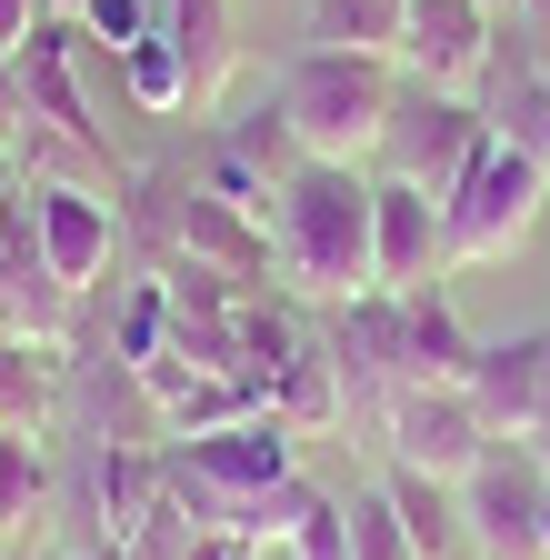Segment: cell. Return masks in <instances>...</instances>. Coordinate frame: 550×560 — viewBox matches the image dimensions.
<instances>
[{
	"mask_svg": "<svg viewBox=\"0 0 550 560\" xmlns=\"http://www.w3.org/2000/svg\"><path fill=\"white\" fill-rule=\"evenodd\" d=\"M180 560H260V550H250V540H231V530H190V550H180Z\"/></svg>",
	"mask_w": 550,
	"mask_h": 560,
	"instance_id": "603a6c76",
	"label": "cell"
},
{
	"mask_svg": "<svg viewBox=\"0 0 550 560\" xmlns=\"http://www.w3.org/2000/svg\"><path fill=\"white\" fill-rule=\"evenodd\" d=\"M540 560H550V511H540Z\"/></svg>",
	"mask_w": 550,
	"mask_h": 560,
	"instance_id": "484cf974",
	"label": "cell"
},
{
	"mask_svg": "<svg viewBox=\"0 0 550 560\" xmlns=\"http://www.w3.org/2000/svg\"><path fill=\"white\" fill-rule=\"evenodd\" d=\"M381 490H390V511H400V530H410V550H421V560H460V550H470V540H460V490H450V480L390 460Z\"/></svg>",
	"mask_w": 550,
	"mask_h": 560,
	"instance_id": "5bb4252c",
	"label": "cell"
},
{
	"mask_svg": "<svg viewBox=\"0 0 550 560\" xmlns=\"http://www.w3.org/2000/svg\"><path fill=\"white\" fill-rule=\"evenodd\" d=\"M540 511H550V470L530 441H491V460H480L460 480V540L480 560H540Z\"/></svg>",
	"mask_w": 550,
	"mask_h": 560,
	"instance_id": "5b68a950",
	"label": "cell"
},
{
	"mask_svg": "<svg viewBox=\"0 0 550 560\" xmlns=\"http://www.w3.org/2000/svg\"><path fill=\"white\" fill-rule=\"evenodd\" d=\"M71 320H81V291L40 260L31 180H21V200L0 210V340H40V350H60V340H71Z\"/></svg>",
	"mask_w": 550,
	"mask_h": 560,
	"instance_id": "ba28073f",
	"label": "cell"
},
{
	"mask_svg": "<svg viewBox=\"0 0 550 560\" xmlns=\"http://www.w3.org/2000/svg\"><path fill=\"white\" fill-rule=\"evenodd\" d=\"M400 11L410 0H311V50H371V60H400Z\"/></svg>",
	"mask_w": 550,
	"mask_h": 560,
	"instance_id": "9a60e30c",
	"label": "cell"
},
{
	"mask_svg": "<svg viewBox=\"0 0 550 560\" xmlns=\"http://www.w3.org/2000/svg\"><path fill=\"white\" fill-rule=\"evenodd\" d=\"M291 560H351V501H330V490L301 480V511H291Z\"/></svg>",
	"mask_w": 550,
	"mask_h": 560,
	"instance_id": "d6986e66",
	"label": "cell"
},
{
	"mask_svg": "<svg viewBox=\"0 0 550 560\" xmlns=\"http://www.w3.org/2000/svg\"><path fill=\"white\" fill-rule=\"evenodd\" d=\"M491 60H501V11H491V0H410V11H400V81L480 91Z\"/></svg>",
	"mask_w": 550,
	"mask_h": 560,
	"instance_id": "8992f818",
	"label": "cell"
},
{
	"mask_svg": "<svg viewBox=\"0 0 550 560\" xmlns=\"http://www.w3.org/2000/svg\"><path fill=\"white\" fill-rule=\"evenodd\" d=\"M11 540H21V530H11V521H0V560H11Z\"/></svg>",
	"mask_w": 550,
	"mask_h": 560,
	"instance_id": "d4e9b609",
	"label": "cell"
},
{
	"mask_svg": "<svg viewBox=\"0 0 550 560\" xmlns=\"http://www.w3.org/2000/svg\"><path fill=\"white\" fill-rule=\"evenodd\" d=\"M270 270L291 280L301 301L351 311L371 301V171L351 161H301L281 190H270Z\"/></svg>",
	"mask_w": 550,
	"mask_h": 560,
	"instance_id": "6da1fadb",
	"label": "cell"
},
{
	"mask_svg": "<svg viewBox=\"0 0 550 560\" xmlns=\"http://www.w3.org/2000/svg\"><path fill=\"white\" fill-rule=\"evenodd\" d=\"M540 200H550V161L530 151V140L491 130L480 140V161L460 171L450 210H441V260L450 270H480V260H511L540 221Z\"/></svg>",
	"mask_w": 550,
	"mask_h": 560,
	"instance_id": "3957f363",
	"label": "cell"
},
{
	"mask_svg": "<svg viewBox=\"0 0 550 560\" xmlns=\"http://www.w3.org/2000/svg\"><path fill=\"white\" fill-rule=\"evenodd\" d=\"M50 501V460H40V431H0V521L31 530V511Z\"/></svg>",
	"mask_w": 550,
	"mask_h": 560,
	"instance_id": "ac0fdd59",
	"label": "cell"
},
{
	"mask_svg": "<svg viewBox=\"0 0 550 560\" xmlns=\"http://www.w3.org/2000/svg\"><path fill=\"white\" fill-rule=\"evenodd\" d=\"M270 101H281L301 161H351V171H371V161H381V130H390V110H400V60H371V50H301Z\"/></svg>",
	"mask_w": 550,
	"mask_h": 560,
	"instance_id": "7a4b0ae2",
	"label": "cell"
},
{
	"mask_svg": "<svg viewBox=\"0 0 550 560\" xmlns=\"http://www.w3.org/2000/svg\"><path fill=\"white\" fill-rule=\"evenodd\" d=\"M260 410L281 420L291 441H320V431H340V420H351V381H340V350H330L320 330H301V340H291V361L270 371Z\"/></svg>",
	"mask_w": 550,
	"mask_h": 560,
	"instance_id": "4fadbf2b",
	"label": "cell"
},
{
	"mask_svg": "<svg viewBox=\"0 0 550 560\" xmlns=\"http://www.w3.org/2000/svg\"><path fill=\"white\" fill-rule=\"evenodd\" d=\"M31 221H40V260L91 301V280L120 250V200H101V190H31Z\"/></svg>",
	"mask_w": 550,
	"mask_h": 560,
	"instance_id": "8fae6325",
	"label": "cell"
},
{
	"mask_svg": "<svg viewBox=\"0 0 550 560\" xmlns=\"http://www.w3.org/2000/svg\"><path fill=\"white\" fill-rule=\"evenodd\" d=\"M161 40L190 70V110H221L241 81V0H161Z\"/></svg>",
	"mask_w": 550,
	"mask_h": 560,
	"instance_id": "7c38bea8",
	"label": "cell"
},
{
	"mask_svg": "<svg viewBox=\"0 0 550 560\" xmlns=\"http://www.w3.org/2000/svg\"><path fill=\"white\" fill-rule=\"evenodd\" d=\"M371 280L381 291H431V280H450L441 200L410 190V180H381V171H371Z\"/></svg>",
	"mask_w": 550,
	"mask_h": 560,
	"instance_id": "30bf717a",
	"label": "cell"
},
{
	"mask_svg": "<svg viewBox=\"0 0 550 560\" xmlns=\"http://www.w3.org/2000/svg\"><path fill=\"white\" fill-rule=\"evenodd\" d=\"M480 140H491V110H480L470 91H421V81H400V110L381 130V180H410V190H431L450 210L460 171L480 161Z\"/></svg>",
	"mask_w": 550,
	"mask_h": 560,
	"instance_id": "277c9868",
	"label": "cell"
},
{
	"mask_svg": "<svg viewBox=\"0 0 550 560\" xmlns=\"http://www.w3.org/2000/svg\"><path fill=\"white\" fill-rule=\"evenodd\" d=\"M50 410H60V350L0 340V431H40Z\"/></svg>",
	"mask_w": 550,
	"mask_h": 560,
	"instance_id": "2e32d148",
	"label": "cell"
},
{
	"mask_svg": "<svg viewBox=\"0 0 550 560\" xmlns=\"http://www.w3.org/2000/svg\"><path fill=\"white\" fill-rule=\"evenodd\" d=\"M151 21H161L151 0H71V31H81L91 50H110V60H120L130 40H151Z\"/></svg>",
	"mask_w": 550,
	"mask_h": 560,
	"instance_id": "44dd1931",
	"label": "cell"
},
{
	"mask_svg": "<svg viewBox=\"0 0 550 560\" xmlns=\"http://www.w3.org/2000/svg\"><path fill=\"white\" fill-rule=\"evenodd\" d=\"M11 200H21V151L0 140V210H11Z\"/></svg>",
	"mask_w": 550,
	"mask_h": 560,
	"instance_id": "cb8c5ba5",
	"label": "cell"
},
{
	"mask_svg": "<svg viewBox=\"0 0 550 560\" xmlns=\"http://www.w3.org/2000/svg\"><path fill=\"white\" fill-rule=\"evenodd\" d=\"M351 560H421L410 550V530H400V511H390V490L371 480V490H351Z\"/></svg>",
	"mask_w": 550,
	"mask_h": 560,
	"instance_id": "ffe728a7",
	"label": "cell"
},
{
	"mask_svg": "<svg viewBox=\"0 0 550 560\" xmlns=\"http://www.w3.org/2000/svg\"><path fill=\"white\" fill-rule=\"evenodd\" d=\"M120 91L141 101L151 120H180V110H190V70H180V50L161 40V21H151V40L120 50Z\"/></svg>",
	"mask_w": 550,
	"mask_h": 560,
	"instance_id": "e0dca14e",
	"label": "cell"
},
{
	"mask_svg": "<svg viewBox=\"0 0 550 560\" xmlns=\"http://www.w3.org/2000/svg\"><path fill=\"white\" fill-rule=\"evenodd\" d=\"M40 11H50V0H0V50H21L40 31Z\"/></svg>",
	"mask_w": 550,
	"mask_h": 560,
	"instance_id": "7402d4cb",
	"label": "cell"
},
{
	"mask_svg": "<svg viewBox=\"0 0 550 560\" xmlns=\"http://www.w3.org/2000/svg\"><path fill=\"white\" fill-rule=\"evenodd\" d=\"M530 451H540V470H550V431H540V441H530Z\"/></svg>",
	"mask_w": 550,
	"mask_h": 560,
	"instance_id": "4316f807",
	"label": "cell"
},
{
	"mask_svg": "<svg viewBox=\"0 0 550 560\" xmlns=\"http://www.w3.org/2000/svg\"><path fill=\"white\" fill-rule=\"evenodd\" d=\"M470 410L491 420V441H540L550 431V330H520V340H480L470 361Z\"/></svg>",
	"mask_w": 550,
	"mask_h": 560,
	"instance_id": "9c48e42d",
	"label": "cell"
},
{
	"mask_svg": "<svg viewBox=\"0 0 550 560\" xmlns=\"http://www.w3.org/2000/svg\"><path fill=\"white\" fill-rule=\"evenodd\" d=\"M381 441H390V460L400 470H431V480H470L480 460H491V420L470 410V390H390L381 400Z\"/></svg>",
	"mask_w": 550,
	"mask_h": 560,
	"instance_id": "52a82bcc",
	"label": "cell"
}]
</instances>
